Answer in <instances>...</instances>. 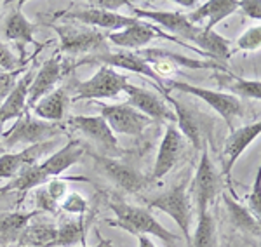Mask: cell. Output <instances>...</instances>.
Returning <instances> with one entry per match:
<instances>
[{"label": "cell", "instance_id": "obj_1", "mask_svg": "<svg viewBox=\"0 0 261 247\" xmlns=\"http://www.w3.org/2000/svg\"><path fill=\"white\" fill-rule=\"evenodd\" d=\"M84 153H86V148L82 146L81 141L71 140L63 148L56 150L49 157H45L44 160H40L37 166L28 167L21 174L16 176L14 179H11L2 188V191H28L44 186L53 178H61V174L68 167L79 164Z\"/></svg>", "mask_w": 261, "mask_h": 247}, {"label": "cell", "instance_id": "obj_2", "mask_svg": "<svg viewBox=\"0 0 261 247\" xmlns=\"http://www.w3.org/2000/svg\"><path fill=\"white\" fill-rule=\"evenodd\" d=\"M115 219H108L107 223L113 228H120L129 232L134 237H157L164 242H178L179 237L171 233L166 227H162L157 217L145 207H138L133 204L122 202V200H112L108 204Z\"/></svg>", "mask_w": 261, "mask_h": 247}, {"label": "cell", "instance_id": "obj_3", "mask_svg": "<svg viewBox=\"0 0 261 247\" xmlns=\"http://www.w3.org/2000/svg\"><path fill=\"white\" fill-rule=\"evenodd\" d=\"M65 132V124H54L45 122L30 114V110L24 112L23 117H19L14 122V125L9 131L2 132V140L0 143L4 145L6 150H12L21 145H39L45 143L49 140H54L60 134Z\"/></svg>", "mask_w": 261, "mask_h": 247}, {"label": "cell", "instance_id": "obj_4", "mask_svg": "<svg viewBox=\"0 0 261 247\" xmlns=\"http://www.w3.org/2000/svg\"><path fill=\"white\" fill-rule=\"evenodd\" d=\"M49 26L56 32L58 39H60V52L71 54V56H79V54H98L107 51V35L101 30L91 26H84L77 23H49Z\"/></svg>", "mask_w": 261, "mask_h": 247}, {"label": "cell", "instance_id": "obj_5", "mask_svg": "<svg viewBox=\"0 0 261 247\" xmlns=\"http://www.w3.org/2000/svg\"><path fill=\"white\" fill-rule=\"evenodd\" d=\"M129 86L130 82L125 75L108 66H101L91 78L75 84V96H71V103L82 99H115L122 93H127Z\"/></svg>", "mask_w": 261, "mask_h": 247}, {"label": "cell", "instance_id": "obj_6", "mask_svg": "<svg viewBox=\"0 0 261 247\" xmlns=\"http://www.w3.org/2000/svg\"><path fill=\"white\" fill-rule=\"evenodd\" d=\"M223 191V176L218 173L216 166L213 164L211 155H209V148L202 150V157L197 167V173L193 176V181L190 185V199L192 206H195L197 212L209 211V206L221 195Z\"/></svg>", "mask_w": 261, "mask_h": 247}, {"label": "cell", "instance_id": "obj_7", "mask_svg": "<svg viewBox=\"0 0 261 247\" xmlns=\"http://www.w3.org/2000/svg\"><path fill=\"white\" fill-rule=\"evenodd\" d=\"M166 89L171 93L172 91H178V93L183 94H192L195 98H200L207 106H211L218 115L223 117V120L228 125L230 132L233 131V120L237 117L242 115V103L239 98L231 96L228 93H221V91H213V89H204V87L199 86H192V84L181 82V80H167L164 82Z\"/></svg>", "mask_w": 261, "mask_h": 247}, {"label": "cell", "instance_id": "obj_8", "mask_svg": "<svg viewBox=\"0 0 261 247\" xmlns=\"http://www.w3.org/2000/svg\"><path fill=\"white\" fill-rule=\"evenodd\" d=\"M103 65V66H108V68H124L127 72H133V73H138V75H143L146 78H151L153 84L157 86L159 93H161L164 98L169 96V91L166 89L164 86V80L159 77L157 73L153 72V68L146 63L143 58L138 54L136 51H101L98 54H91V56H86L79 61V65Z\"/></svg>", "mask_w": 261, "mask_h": 247}, {"label": "cell", "instance_id": "obj_9", "mask_svg": "<svg viewBox=\"0 0 261 247\" xmlns=\"http://www.w3.org/2000/svg\"><path fill=\"white\" fill-rule=\"evenodd\" d=\"M148 207L150 209H159L164 214H167L172 217L176 225L179 227L181 232L185 233V240L187 244L190 242L192 232V199L188 194L187 183H181V185L171 188V190L164 191V194L153 197L148 200Z\"/></svg>", "mask_w": 261, "mask_h": 247}, {"label": "cell", "instance_id": "obj_10", "mask_svg": "<svg viewBox=\"0 0 261 247\" xmlns=\"http://www.w3.org/2000/svg\"><path fill=\"white\" fill-rule=\"evenodd\" d=\"M73 131H79L87 138L103 157L117 158L122 155V148L117 141L115 134L108 127L107 120L101 115H73L66 120Z\"/></svg>", "mask_w": 261, "mask_h": 247}, {"label": "cell", "instance_id": "obj_11", "mask_svg": "<svg viewBox=\"0 0 261 247\" xmlns=\"http://www.w3.org/2000/svg\"><path fill=\"white\" fill-rule=\"evenodd\" d=\"M56 18L77 21V23L84 24V26H91V28H96V30H110V33L124 30V28H127V26H133V24H136L138 21H140L134 18V16H124L115 11H105V9H98V7H89V6H86V4H84L82 9H66L63 12H56Z\"/></svg>", "mask_w": 261, "mask_h": 247}, {"label": "cell", "instance_id": "obj_12", "mask_svg": "<svg viewBox=\"0 0 261 247\" xmlns=\"http://www.w3.org/2000/svg\"><path fill=\"white\" fill-rule=\"evenodd\" d=\"M159 37L174 42V44L181 45V47H188V49H192V51H195L192 45L185 44L181 39H176V37L169 35V33L162 32L161 28L153 26L151 23H146V21H141V19L138 21L136 24H133V26L124 28V30L107 33V40L115 45V47L124 49V51H140V49L148 45L151 40L159 39Z\"/></svg>", "mask_w": 261, "mask_h": 247}, {"label": "cell", "instance_id": "obj_13", "mask_svg": "<svg viewBox=\"0 0 261 247\" xmlns=\"http://www.w3.org/2000/svg\"><path fill=\"white\" fill-rule=\"evenodd\" d=\"M166 101L174 106L176 122L179 125V132L183 134V138H187L197 150L207 148V140L214 127V120L205 117L204 114H200V112L192 110V108L181 104L171 94L166 98Z\"/></svg>", "mask_w": 261, "mask_h": 247}, {"label": "cell", "instance_id": "obj_14", "mask_svg": "<svg viewBox=\"0 0 261 247\" xmlns=\"http://www.w3.org/2000/svg\"><path fill=\"white\" fill-rule=\"evenodd\" d=\"M127 7L133 11L134 18L146 21V23H151L157 28H164L166 32L172 33V35L178 39V37H183V42L188 44V42L193 40L195 33L199 32L200 26H195L190 21L187 19L183 11H155V9H141V7H136L133 2H127ZM190 45V44H188Z\"/></svg>", "mask_w": 261, "mask_h": 247}, {"label": "cell", "instance_id": "obj_15", "mask_svg": "<svg viewBox=\"0 0 261 247\" xmlns=\"http://www.w3.org/2000/svg\"><path fill=\"white\" fill-rule=\"evenodd\" d=\"M99 115L107 120L108 127L113 134H124V136H141L143 131L151 124L148 117L133 108L127 103L105 104L99 103Z\"/></svg>", "mask_w": 261, "mask_h": 247}, {"label": "cell", "instance_id": "obj_16", "mask_svg": "<svg viewBox=\"0 0 261 247\" xmlns=\"http://www.w3.org/2000/svg\"><path fill=\"white\" fill-rule=\"evenodd\" d=\"M56 150H60V140L58 138L45 141V143L27 146L18 153L6 152L0 157V179H14L24 169L37 166L40 160H44L45 157H49Z\"/></svg>", "mask_w": 261, "mask_h": 247}, {"label": "cell", "instance_id": "obj_17", "mask_svg": "<svg viewBox=\"0 0 261 247\" xmlns=\"http://www.w3.org/2000/svg\"><path fill=\"white\" fill-rule=\"evenodd\" d=\"M103 171V174L115 185L119 190L125 191V194H138V191L145 190L148 185V178L140 173L136 167L124 164L119 158L103 157L99 153H89Z\"/></svg>", "mask_w": 261, "mask_h": 247}, {"label": "cell", "instance_id": "obj_18", "mask_svg": "<svg viewBox=\"0 0 261 247\" xmlns=\"http://www.w3.org/2000/svg\"><path fill=\"white\" fill-rule=\"evenodd\" d=\"M70 70H71V66H68L61 60V54H56V56L49 58L47 61L42 63V66L35 72L30 91H28L27 106L33 108L39 99L47 96L49 93H53L61 78L65 77Z\"/></svg>", "mask_w": 261, "mask_h": 247}, {"label": "cell", "instance_id": "obj_19", "mask_svg": "<svg viewBox=\"0 0 261 247\" xmlns=\"http://www.w3.org/2000/svg\"><path fill=\"white\" fill-rule=\"evenodd\" d=\"M127 96H129L127 104L136 108L145 117H148L151 122L153 120H159V122H176V115L171 110L169 103L162 96L153 93V91L143 89V87L130 84L127 89Z\"/></svg>", "mask_w": 261, "mask_h": 247}, {"label": "cell", "instance_id": "obj_20", "mask_svg": "<svg viewBox=\"0 0 261 247\" xmlns=\"http://www.w3.org/2000/svg\"><path fill=\"white\" fill-rule=\"evenodd\" d=\"M21 7H23V2H19L18 6L9 11L6 21H4V37L18 47V58L21 60V63H27V45L33 44L39 49L44 47V45L37 44L35 39H33L35 26L23 14Z\"/></svg>", "mask_w": 261, "mask_h": 247}, {"label": "cell", "instance_id": "obj_21", "mask_svg": "<svg viewBox=\"0 0 261 247\" xmlns=\"http://www.w3.org/2000/svg\"><path fill=\"white\" fill-rule=\"evenodd\" d=\"M183 150H185L183 134L179 132V129L176 125L169 124L162 136L157 157H155L151 179H162L167 173H171L174 169V166L178 164L179 157L183 155Z\"/></svg>", "mask_w": 261, "mask_h": 247}, {"label": "cell", "instance_id": "obj_22", "mask_svg": "<svg viewBox=\"0 0 261 247\" xmlns=\"http://www.w3.org/2000/svg\"><path fill=\"white\" fill-rule=\"evenodd\" d=\"M259 131H261V124L251 122V124L242 125V127H239V129H233V131L230 132V136L225 140L221 158H223V174L226 176V179H230L231 169L237 164L241 155L247 150V146L259 138Z\"/></svg>", "mask_w": 261, "mask_h": 247}, {"label": "cell", "instance_id": "obj_23", "mask_svg": "<svg viewBox=\"0 0 261 247\" xmlns=\"http://www.w3.org/2000/svg\"><path fill=\"white\" fill-rule=\"evenodd\" d=\"M239 11V2L237 0H209L200 6H197L195 9L190 12H185L187 19L195 26H202L204 30H214L220 21L226 19L233 12Z\"/></svg>", "mask_w": 261, "mask_h": 247}, {"label": "cell", "instance_id": "obj_24", "mask_svg": "<svg viewBox=\"0 0 261 247\" xmlns=\"http://www.w3.org/2000/svg\"><path fill=\"white\" fill-rule=\"evenodd\" d=\"M35 77L33 72V66L28 68L27 72L21 75V78L16 84V87L12 89V93L4 99V103L0 104V124H6L7 120L16 119L24 115V112H28L30 108L27 106V99H28V91Z\"/></svg>", "mask_w": 261, "mask_h": 247}, {"label": "cell", "instance_id": "obj_25", "mask_svg": "<svg viewBox=\"0 0 261 247\" xmlns=\"http://www.w3.org/2000/svg\"><path fill=\"white\" fill-rule=\"evenodd\" d=\"M70 103H71V96L68 93V89L56 87L53 93H49L47 96H44V98L35 103V106H33V117L45 120V122L63 124Z\"/></svg>", "mask_w": 261, "mask_h": 247}, {"label": "cell", "instance_id": "obj_26", "mask_svg": "<svg viewBox=\"0 0 261 247\" xmlns=\"http://www.w3.org/2000/svg\"><path fill=\"white\" fill-rule=\"evenodd\" d=\"M35 216H39V211L4 212V214H0V247H11L18 244L24 228L32 223Z\"/></svg>", "mask_w": 261, "mask_h": 247}, {"label": "cell", "instance_id": "obj_27", "mask_svg": "<svg viewBox=\"0 0 261 247\" xmlns=\"http://www.w3.org/2000/svg\"><path fill=\"white\" fill-rule=\"evenodd\" d=\"M214 82L221 87V89L228 91V94L235 98H247V99H259L261 98V82L256 80H246L231 72H214L213 77Z\"/></svg>", "mask_w": 261, "mask_h": 247}, {"label": "cell", "instance_id": "obj_28", "mask_svg": "<svg viewBox=\"0 0 261 247\" xmlns=\"http://www.w3.org/2000/svg\"><path fill=\"white\" fill-rule=\"evenodd\" d=\"M221 197H223V204H225V209H226V212H228L231 225L244 233H251V235L259 237V232H261L259 219H256V217L247 211V207L239 204L233 195L226 194V191L223 190Z\"/></svg>", "mask_w": 261, "mask_h": 247}, {"label": "cell", "instance_id": "obj_29", "mask_svg": "<svg viewBox=\"0 0 261 247\" xmlns=\"http://www.w3.org/2000/svg\"><path fill=\"white\" fill-rule=\"evenodd\" d=\"M58 235V227L49 221H37L24 228L18 247H53Z\"/></svg>", "mask_w": 261, "mask_h": 247}, {"label": "cell", "instance_id": "obj_30", "mask_svg": "<svg viewBox=\"0 0 261 247\" xmlns=\"http://www.w3.org/2000/svg\"><path fill=\"white\" fill-rule=\"evenodd\" d=\"M87 227H89V223H87L84 217L63 223L61 227H58V235H56V240H54L53 247H73V245L84 244Z\"/></svg>", "mask_w": 261, "mask_h": 247}, {"label": "cell", "instance_id": "obj_31", "mask_svg": "<svg viewBox=\"0 0 261 247\" xmlns=\"http://www.w3.org/2000/svg\"><path fill=\"white\" fill-rule=\"evenodd\" d=\"M218 238H216V221H214L213 214L209 211L200 212L199 214V223L190 237L188 247H216Z\"/></svg>", "mask_w": 261, "mask_h": 247}, {"label": "cell", "instance_id": "obj_32", "mask_svg": "<svg viewBox=\"0 0 261 247\" xmlns=\"http://www.w3.org/2000/svg\"><path fill=\"white\" fill-rule=\"evenodd\" d=\"M60 207L65 212H68V214L84 216L87 212V209H89V202L81 194H77V191H68V194L63 197Z\"/></svg>", "mask_w": 261, "mask_h": 247}, {"label": "cell", "instance_id": "obj_33", "mask_svg": "<svg viewBox=\"0 0 261 247\" xmlns=\"http://www.w3.org/2000/svg\"><path fill=\"white\" fill-rule=\"evenodd\" d=\"M237 47L241 49V51H244V52L259 51V47H261V26H259V24L249 26L241 37H239Z\"/></svg>", "mask_w": 261, "mask_h": 247}, {"label": "cell", "instance_id": "obj_34", "mask_svg": "<svg viewBox=\"0 0 261 247\" xmlns=\"http://www.w3.org/2000/svg\"><path fill=\"white\" fill-rule=\"evenodd\" d=\"M66 181H86V178H79V176H71V178H53L50 181L45 183V190L47 194L53 197V200H56L58 204L63 200V197L68 194V186H66Z\"/></svg>", "mask_w": 261, "mask_h": 247}, {"label": "cell", "instance_id": "obj_35", "mask_svg": "<svg viewBox=\"0 0 261 247\" xmlns=\"http://www.w3.org/2000/svg\"><path fill=\"white\" fill-rule=\"evenodd\" d=\"M21 65H24V63H21L18 54H14L4 42H0V73L21 70Z\"/></svg>", "mask_w": 261, "mask_h": 247}, {"label": "cell", "instance_id": "obj_36", "mask_svg": "<svg viewBox=\"0 0 261 247\" xmlns=\"http://www.w3.org/2000/svg\"><path fill=\"white\" fill-rule=\"evenodd\" d=\"M21 75H23V70H16V72H9V73H0V104H2L4 99L12 93V89L16 87Z\"/></svg>", "mask_w": 261, "mask_h": 247}, {"label": "cell", "instance_id": "obj_37", "mask_svg": "<svg viewBox=\"0 0 261 247\" xmlns=\"http://www.w3.org/2000/svg\"><path fill=\"white\" fill-rule=\"evenodd\" d=\"M35 204H37V211L39 212H56L60 204L56 200H53V197L47 194L45 186H40L35 191Z\"/></svg>", "mask_w": 261, "mask_h": 247}, {"label": "cell", "instance_id": "obj_38", "mask_svg": "<svg viewBox=\"0 0 261 247\" xmlns=\"http://www.w3.org/2000/svg\"><path fill=\"white\" fill-rule=\"evenodd\" d=\"M247 211L251 212L256 219L261 217V199H259V173L254 178V186L251 188V194L247 197Z\"/></svg>", "mask_w": 261, "mask_h": 247}, {"label": "cell", "instance_id": "obj_39", "mask_svg": "<svg viewBox=\"0 0 261 247\" xmlns=\"http://www.w3.org/2000/svg\"><path fill=\"white\" fill-rule=\"evenodd\" d=\"M239 11L244 12L247 18L259 21V18H261V2L259 0H241V2H239Z\"/></svg>", "mask_w": 261, "mask_h": 247}, {"label": "cell", "instance_id": "obj_40", "mask_svg": "<svg viewBox=\"0 0 261 247\" xmlns=\"http://www.w3.org/2000/svg\"><path fill=\"white\" fill-rule=\"evenodd\" d=\"M86 6L117 12L119 7H127V2H125V0H92V2H86Z\"/></svg>", "mask_w": 261, "mask_h": 247}, {"label": "cell", "instance_id": "obj_41", "mask_svg": "<svg viewBox=\"0 0 261 247\" xmlns=\"http://www.w3.org/2000/svg\"><path fill=\"white\" fill-rule=\"evenodd\" d=\"M138 247H157L151 242V238L150 237H138Z\"/></svg>", "mask_w": 261, "mask_h": 247}, {"label": "cell", "instance_id": "obj_42", "mask_svg": "<svg viewBox=\"0 0 261 247\" xmlns=\"http://www.w3.org/2000/svg\"><path fill=\"white\" fill-rule=\"evenodd\" d=\"M79 247H115V245H113L110 240H105V238H101V240H99L96 245H86V244H81Z\"/></svg>", "mask_w": 261, "mask_h": 247}, {"label": "cell", "instance_id": "obj_43", "mask_svg": "<svg viewBox=\"0 0 261 247\" xmlns=\"http://www.w3.org/2000/svg\"><path fill=\"white\" fill-rule=\"evenodd\" d=\"M178 6H181V7H193L195 9L197 6H199V2H195V0H192V2H187V0H178Z\"/></svg>", "mask_w": 261, "mask_h": 247}, {"label": "cell", "instance_id": "obj_44", "mask_svg": "<svg viewBox=\"0 0 261 247\" xmlns=\"http://www.w3.org/2000/svg\"><path fill=\"white\" fill-rule=\"evenodd\" d=\"M4 153H6V148H4V145L2 143H0V157H2V155Z\"/></svg>", "mask_w": 261, "mask_h": 247}, {"label": "cell", "instance_id": "obj_45", "mask_svg": "<svg viewBox=\"0 0 261 247\" xmlns=\"http://www.w3.org/2000/svg\"><path fill=\"white\" fill-rule=\"evenodd\" d=\"M0 6H2V2H0Z\"/></svg>", "mask_w": 261, "mask_h": 247}, {"label": "cell", "instance_id": "obj_46", "mask_svg": "<svg viewBox=\"0 0 261 247\" xmlns=\"http://www.w3.org/2000/svg\"><path fill=\"white\" fill-rule=\"evenodd\" d=\"M0 125H2V124H0Z\"/></svg>", "mask_w": 261, "mask_h": 247}]
</instances>
